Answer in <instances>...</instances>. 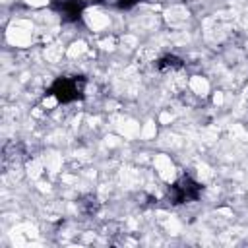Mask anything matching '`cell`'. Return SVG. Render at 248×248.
<instances>
[{
	"label": "cell",
	"instance_id": "obj_4",
	"mask_svg": "<svg viewBox=\"0 0 248 248\" xmlns=\"http://www.w3.org/2000/svg\"><path fill=\"white\" fill-rule=\"evenodd\" d=\"M159 68H180L182 66V62L178 60V58H174V56H163L161 60H159V64H157Z\"/></svg>",
	"mask_w": 248,
	"mask_h": 248
},
{
	"label": "cell",
	"instance_id": "obj_5",
	"mask_svg": "<svg viewBox=\"0 0 248 248\" xmlns=\"http://www.w3.org/2000/svg\"><path fill=\"white\" fill-rule=\"evenodd\" d=\"M101 2L110 4V6H116V8H120V10H128V8L136 6L140 0H101Z\"/></svg>",
	"mask_w": 248,
	"mask_h": 248
},
{
	"label": "cell",
	"instance_id": "obj_3",
	"mask_svg": "<svg viewBox=\"0 0 248 248\" xmlns=\"http://www.w3.org/2000/svg\"><path fill=\"white\" fill-rule=\"evenodd\" d=\"M52 8L60 14L64 21H78L83 14V0H52Z\"/></svg>",
	"mask_w": 248,
	"mask_h": 248
},
{
	"label": "cell",
	"instance_id": "obj_2",
	"mask_svg": "<svg viewBox=\"0 0 248 248\" xmlns=\"http://www.w3.org/2000/svg\"><path fill=\"white\" fill-rule=\"evenodd\" d=\"M200 192H202V186L190 178V176H182L178 178L172 186H170V202L172 203H186V202H192V200H198L200 198Z\"/></svg>",
	"mask_w": 248,
	"mask_h": 248
},
{
	"label": "cell",
	"instance_id": "obj_1",
	"mask_svg": "<svg viewBox=\"0 0 248 248\" xmlns=\"http://www.w3.org/2000/svg\"><path fill=\"white\" fill-rule=\"evenodd\" d=\"M83 85L85 79L81 76H60L58 79H54V83L48 89V95H52L56 101L60 103H72L76 99L83 97Z\"/></svg>",
	"mask_w": 248,
	"mask_h": 248
}]
</instances>
